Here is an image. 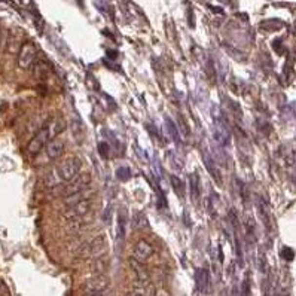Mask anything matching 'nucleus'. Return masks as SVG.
Wrapping results in <instances>:
<instances>
[{"label":"nucleus","mask_w":296,"mask_h":296,"mask_svg":"<svg viewBox=\"0 0 296 296\" xmlns=\"http://www.w3.org/2000/svg\"><path fill=\"white\" fill-rule=\"evenodd\" d=\"M36 46L33 42H25L21 45L20 52H18V66L24 70L30 69L33 66V63L36 61Z\"/></svg>","instance_id":"nucleus-3"},{"label":"nucleus","mask_w":296,"mask_h":296,"mask_svg":"<svg viewBox=\"0 0 296 296\" xmlns=\"http://www.w3.org/2000/svg\"><path fill=\"white\" fill-rule=\"evenodd\" d=\"M127 223H128V215H127V210L122 209V210H119V213H118V228H116L118 240H121V241L125 240Z\"/></svg>","instance_id":"nucleus-12"},{"label":"nucleus","mask_w":296,"mask_h":296,"mask_svg":"<svg viewBox=\"0 0 296 296\" xmlns=\"http://www.w3.org/2000/svg\"><path fill=\"white\" fill-rule=\"evenodd\" d=\"M177 121H179V127H177V130H179V133H182L185 137H188L191 133H189V125L186 124L185 118L182 115H179V116H177Z\"/></svg>","instance_id":"nucleus-19"},{"label":"nucleus","mask_w":296,"mask_h":296,"mask_svg":"<svg viewBox=\"0 0 296 296\" xmlns=\"http://www.w3.org/2000/svg\"><path fill=\"white\" fill-rule=\"evenodd\" d=\"M170 182H171V188L174 189L176 195L183 198L185 197V183L180 180V177H177V176L173 174V176H170Z\"/></svg>","instance_id":"nucleus-16"},{"label":"nucleus","mask_w":296,"mask_h":296,"mask_svg":"<svg viewBox=\"0 0 296 296\" xmlns=\"http://www.w3.org/2000/svg\"><path fill=\"white\" fill-rule=\"evenodd\" d=\"M51 141V136H49V125L43 127L30 141L27 144V152L30 154L32 157L38 155L43 147Z\"/></svg>","instance_id":"nucleus-4"},{"label":"nucleus","mask_w":296,"mask_h":296,"mask_svg":"<svg viewBox=\"0 0 296 296\" xmlns=\"http://www.w3.org/2000/svg\"><path fill=\"white\" fill-rule=\"evenodd\" d=\"M64 127H66V122H64L63 119H57L54 124H51V125H49V136H51V140L57 138L58 134L63 133Z\"/></svg>","instance_id":"nucleus-17"},{"label":"nucleus","mask_w":296,"mask_h":296,"mask_svg":"<svg viewBox=\"0 0 296 296\" xmlns=\"http://www.w3.org/2000/svg\"><path fill=\"white\" fill-rule=\"evenodd\" d=\"M241 295L243 296H250V278L249 276L244 277L243 284H241Z\"/></svg>","instance_id":"nucleus-23"},{"label":"nucleus","mask_w":296,"mask_h":296,"mask_svg":"<svg viewBox=\"0 0 296 296\" xmlns=\"http://www.w3.org/2000/svg\"><path fill=\"white\" fill-rule=\"evenodd\" d=\"M90 182H91V179H90V176H88V174H83V176L79 174L76 179L69 182V185L64 188V195H67V198H69V197H73L76 194L83 192L85 188L90 185Z\"/></svg>","instance_id":"nucleus-6"},{"label":"nucleus","mask_w":296,"mask_h":296,"mask_svg":"<svg viewBox=\"0 0 296 296\" xmlns=\"http://www.w3.org/2000/svg\"><path fill=\"white\" fill-rule=\"evenodd\" d=\"M256 209L259 212V216L266 228V231H271V217H270V212H268V205H266L265 199H262V197H257V201H256Z\"/></svg>","instance_id":"nucleus-11"},{"label":"nucleus","mask_w":296,"mask_h":296,"mask_svg":"<svg viewBox=\"0 0 296 296\" xmlns=\"http://www.w3.org/2000/svg\"><path fill=\"white\" fill-rule=\"evenodd\" d=\"M80 168H82V161L79 158L73 157V158H67L66 161L61 162V165L57 168V174L60 177V180L69 183L80 174Z\"/></svg>","instance_id":"nucleus-2"},{"label":"nucleus","mask_w":296,"mask_h":296,"mask_svg":"<svg viewBox=\"0 0 296 296\" xmlns=\"http://www.w3.org/2000/svg\"><path fill=\"white\" fill-rule=\"evenodd\" d=\"M107 284H109V281H107L106 277H103V276H97L96 278H93L91 281H88V283H86V290H88V292H91L93 295H97V293L103 292V290L107 287Z\"/></svg>","instance_id":"nucleus-13"},{"label":"nucleus","mask_w":296,"mask_h":296,"mask_svg":"<svg viewBox=\"0 0 296 296\" xmlns=\"http://www.w3.org/2000/svg\"><path fill=\"white\" fill-rule=\"evenodd\" d=\"M0 42H2V30H0Z\"/></svg>","instance_id":"nucleus-25"},{"label":"nucleus","mask_w":296,"mask_h":296,"mask_svg":"<svg viewBox=\"0 0 296 296\" xmlns=\"http://www.w3.org/2000/svg\"><path fill=\"white\" fill-rule=\"evenodd\" d=\"M212 116H213V137L215 141L219 146H228L231 143V130L229 125L225 119L223 113L220 112L219 107L213 106L212 107Z\"/></svg>","instance_id":"nucleus-1"},{"label":"nucleus","mask_w":296,"mask_h":296,"mask_svg":"<svg viewBox=\"0 0 296 296\" xmlns=\"http://www.w3.org/2000/svg\"><path fill=\"white\" fill-rule=\"evenodd\" d=\"M273 45H274V49L277 48V52H278V54H281V52H283V49H281V40H280V39H278V40H274V43H273Z\"/></svg>","instance_id":"nucleus-24"},{"label":"nucleus","mask_w":296,"mask_h":296,"mask_svg":"<svg viewBox=\"0 0 296 296\" xmlns=\"http://www.w3.org/2000/svg\"><path fill=\"white\" fill-rule=\"evenodd\" d=\"M36 70H38V72H36V76L40 78V79L45 78L46 75H49V67H48L45 63H39V64L36 66Z\"/></svg>","instance_id":"nucleus-20"},{"label":"nucleus","mask_w":296,"mask_h":296,"mask_svg":"<svg viewBox=\"0 0 296 296\" xmlns=\"http://www.w3.org/2000/svg\"><path fill=\"white\" fill-rule=\"evenodd\" d=\"M97 147H99V152H100L101 158H107V157H109V152H110L109 143H106V141H100Z\"/></svg>","instance_id":"nucleus-22"},{"label":"nucleus","mask_w":296,"mask_h":296,"mask_svg":"<svg viewBox=\"0 0 296 296\" xmlns=\"http://www.w3.org/2000/svg\"><path fill=\"white\" fill-rule=\"evenodd\" d=\"M189 192H191V198L194 202H198L199 197H201V182H199V176L198 173H194L189 176Z\"/></svg>","instance_id":"nucleus-14"},{"label":"nucleus","mask_w":296,"mask_h":296,"mask_svg":"<svg viewBox=\"0 0 296 296\" xmlns=\"http://www.w3.org/2000/svg\"><path fill=\"white\" fill-rule=\"evenodd\" d=\"M90 210H91V201L88 198H82L79 201H75L72 205H69L66 217L67 219H78V217L88 215Z\"/></svg>","instance_id":"nucleus-5"},{"label":"nucleus","mask_w":296,"mask_h":296,"mask_svg":"<svg viewBox=\"0 0 296 296\" xmlns=\"http://www.w3.org/2000/svg\"><path fill=\"white\" fill-rule=\"evenodd\" d=\"M116 177H118V179H119L121 182H127V180H130V177H131V168L127 167V165L119 167V168L116 170Z\"/></svg>","instance_id":"nucleus-18"},{"label":"nucleus","mask_w":296,"mask_h":296,"mask_svg":"<svg viewBox=\"0 0 296 296\" xmlns=\"http://www.w3.org/2000/svg\"><path fill=\"white\" fill-rule=\"evenodd\" d=\"M202 161H204V165L207 168V171L210 173V176L215 179V182L217 185H222V173L217 167V162L213 159V157L207 152V151H202Z\"/></svg>","instance_id":"nucleus-7"},{"label":"nucleus","mask_w":296,"mask_h":296,"mask_svg":"<svg viewBox=\"0 0 296 296\" xmlns=\"http://www.w3.org/2000/svg\"><path fill=\"white\" fill-rule=\"evenodd\" d=\"M155 253V249L151 243H147L146 240H140L134 246V257L138 262H146L152 255Z\"/></svg>","instance_id":"nucleus-8"},{"label":"nucleus","mask_w":296,"mask_h":296,"mask_svg":"<svg viewBox=\"0 0 296 296\" xmlns=\"http://www.w3.org/2000/svg\"><path fill=\"white\" fill-rule=\"evenodd\" d=\"M164 128H165V133L168 134V137L174 143H177V144L180 143V133H179V130H177V125L173 122V119H170L168 116L164 119Z\"/></svg>","instance_id":"nucleus-15"},{"label":"nucleus","mask_w":296,"mask_h":296,"mask_svg":"<svg viewBox=\"0 0 296 296\" xmlns=\"http://www.w3.org/2000/svg\"><path fill=\"white\" fill-rule=\"evenodd\" d=\"M63 151H64V141L60 138H54L46 144V158L49 161H54L61 157Z\"/></svg>","instance_id":"nucleus-9"},{"label":"nucleus","mask_w":296,"mask_h":296,"mask_svg":"<svg viewBox=\"0 0 296 296\" xmlns=\"http://www.w3.org/2000/svg\"><path fill=\"white\" fill-rule=\"evenodd\" d=\"M280 256H281V257H283L284 260H287V262H292V260L295 259V252H293V249H290V247H284V249L281 250Z\"/></svg>","instance_id":"nucleus-21"},{"label":"nucleus","mask_w":296,"mask_h":296,"mask_svg":"<svg viewBox=\"0 0 296 296\" xmlns=\"http://www.w3.org/2000/svg\"><path fill=\"white\" fill-rule=\"evenodd\" d=\"M195 284H197L198 292H201V293H205L207 290H209L210 276H209V271H207L205 268H198L195 271Z\"/></svg>","instance_id":"nucleus-10"}]
</instances>
